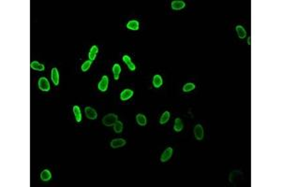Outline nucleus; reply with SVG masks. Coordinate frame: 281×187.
Masks as SVG:
<instances>
[{
  "instance_id": "obj_1",
  "label": "nucleus",
  "mask_w": 281,
  "mask_h": 187,
  "mask_svg": "<svg viewBox=\"0 0 281 187\" xmlns=\"http://www.w3.org/2000/svg\"><path fill=\"white\" fill-rule=\"evenodd\" d=\"M117 121H118V118L116 115L113 113L107 114L106 116H104L103 119H102V123H103V125L106 126H112L115 124Z\"/></svg>"
},
{
  "instance_id": "obj_2",
  "label": "nucleus",
  "mask_w": 281,
  "mask_h": 187,
  "mask_svg": "<svg viewBox=\"0 0 281 187\" xmlns=\"http://www.w3.org/2000/svg\"><path fill=\"white\" fill-rule=\"evenodd\" d=\"M38 87L39 89L41 91H44V92H48L50 90V84H49V82L48 79L46 78L42 77L38 79Z\"/></svg>"
},
{
  "instance_id": "obj_3",
  "label": "nucleus",
  "mask_w": 281,
  "mask_h": 187,
  "mask_svg": "<svg viewBox=\"0 0 281 187\" xmlns=\"http://www.w3.org/2000/svg\"><path fill=\"white\" fill-rule=\"evenodd\" d=\"M194 135L198 140H201L203 138V128L201 125H197L194 127Z\"/></svg>"
},
{
  "instance_id": "obj_4",
  "label": "nucleus",
  "mask_w": 281,
  "mask_h": 187,
  "mask_svg": "<svg viewBox=\"0 0 281 187\" xmlns=\"http://www.w3.org/2000/svg\"><path fill=\"white\" fill-rule=\"evenodd\" d=\"M172 148L169 147V148L166 149L164 151V153H162V155L160 157V161L161 162H167L169 159L172 157Z\"/></svg>"
},
{
  "instance_id": "obj_5",
  "label": "nucleus",
  "mask_w": 281,
  "mask_h": 187,
  "mask_svg": "<svg viewBox=\"0 0 281 187\" xmlns=\"http://www.w3.org/2000/svg\"><path fill=\"white\" fill-rule=\"evenodd\" d=\"M108 83H109V79L107 76H103L101 79V81L98 83V89H100L101 92H105L108 88Z\"/></svg>"
},
{
  "instance_id": "obj_6",
  "label": "nucleus",
  "mask_w": 281,
  "mask_h": 187,
  "mask_svg": "<svg viewBox=\"0 0 281 187\" xmlns=\"http://www.w3.org/2000/svg\"><path fill=\"white\" fill-rule=\"evenodd\" d=\"M85 111L86 117H87L88 119H91V120H95V119L98 117V114L96 112V110L91 108V107H86Z\"/></svg>"
},
{
  "instance_id": "obj_7",
  "label": "nucleus",
  "mask_w": 281,
  "mask_h": 187,
  "mask_svg": "<svg viewBox=\"0 0 281 187\" xmlns=\"http://www.w3.org/2000/svg\"><path fill=\"white\" fill-rule=\"evenodd\" d=\"M126 144V140L123 138H115L111 141V147L112 148H119V147H123Z\"/></svg>"
},
{
  "instance_id": "obj_8",
  "label": "nucleus",
  "mask_w": 281,
  "mask_h": 187,
  "mask_svg": "<svg viewBox=\"0 0 281 187\" xmlns=\"http://www.w3.org/2000/svg\"><path fill=\"white\" fill-rule=\"evenodd\" d=\"M133 91L132 90H130V89H126L124 90L123 92L121 93L120 95V98H121V100H123V101H126V100H128V99H129L130 97H132L133 95Z\"/></svg>"
},
{
  "instance_id": "obj_9",
  "label": "nucleus",
  "mask_w": 281,
  "mask_h": 187,
  "mask_svg": "<svg viewBox=\"0 0 281 187\" xmlns=\"http://www.w3.org/2000/svg\"><path fill=\"white\" fill-rule=\"evenodd\" d=\"M51 77H52V81H53L54 84V85H58V83H59V73H58L57 68L54 67V68L52 69V72H51Z\"/></svg>"
},
{
  "instance_id": "obj_10",
  "label": "nucleus",
  "mask_w": 281,
  "mask_h": 187,
  "mask_svg": "<svg viewBox=\"0 0 281 187\" xmlns=\"http://www.w3.org/2000/svg\"><path fill=\"white\" fill-rule=\"evenodd\" d=\"M185 6H186V4L184 1H178V0H176V1L172 2V9L175 10H179L184 9Z\"/></svg>"
},
{
  "instance_id": "obj_11",
  "label": "nucleus",
  "mask_w": 281,
  "mask_h": 187,
  "mask_svg": "<svg viewBox=\"0 0 281 187\" xmlns=\"http://www.w3.org/2000/svg\"><path fill=\"white\" fill-rule=\"evenodd\" d=\"M123 61L126 64V66H128V68L130 70L133 71V70L136 69L135 65H134V64L131 62V60H130V57L128 56V55H124V56H123Z\"/></svg>"
},
{
  "instance_id": "obj_12",
  "label": "nucleus",
  "mask_w": 281,
  "mask_h": 187,
  "mask_svg": "<svg viewBox=\"0 0 281 187\" xmlns=\"http://www.w3.org/2000/svg\"><path fill=\"white\" fill-rule=\"evenodd\" d=\"M30 66H31V68L34 69V70H37V71H43V70H44V68H45L44 66L41 65V64H39L37 61L31 62Z\"/></svg>"
},
{
  "instance_id": "obj_13",
  "label": "nucleus",
  "mask_w": 281,
  "mask_h": 187,
  "mask_svg": "<svg viewBox=\"0 0 281 187\" xmlns=\"http://www.w3.org/2000/svg\"><path fill=\"white\" fill-rule=\"evenodd\" d=\"M51 178H52V174H51L48 169H44L41 173V179L43 182H48L51 180Z\"/></svg>"
},
{
  "instance_id": "obj_14",
  "label": "nucleus",
  "mask_w": 281,
  "mask_h": 187,
  "mask_svg": "<svg viewBox=\"0 0 281 187\" xmlns=\"http://www.w3.org/2000/svg\"><path fill=\"white\" fill-rule=\"evenodd\" d=\"M235 29H236V32H237V34H238V37L240 38H245L247 37V32H246V30H245V28L243 26L237 25L235 27Z\"/></svg>"
},
{
  "instance_id": "obj_15",
  "label": "nucleus",
  "mask_w": 281,
  "mask_h": 187,
  "mask_svg": "<svg viewBox=\"0 0 281 187\" xmlns=\"http://www.w3.org/2000/svg\"><path fill=\"white\" fill-rule=\"evenodd\" d=\"M162 79L160 77V75H155L153 78V85L154 87H156V88H158V87H160L162 85Z\"/></svg>"
},
{
  "instance_id": "obj_16",
  "label": "nucleus",
  "mask_w": 281,
  "mask_h": 187,
  "mask_svg": "<svg viewBox=\"0 0 281 187\" xmlns=\"http://www.w3.org/2000/svg\"><path fill=\"white\" fill-rule=\"evenodd\" d=\"M98 48L97 46H93L92 48H91V50L89 51V54H88L89 60L90 61H94L95 60V58H96V55L98 53Z\"/></svg>"
},
{
  "instance_id": "obj_17",
  "label": "nucleus",
  "mask_w": 281,
  "mask_h": 187,
  "mask_svg": "<svg viewBox=\"0 0 281 187\" xmlns=\"http://www.w3.org/2000/svg\"><path fill=\"white\" fill-rule=\"evenodd\" d=\"M73 113L75 115V118H76V121L78 123H80L82 121V113H81V110L78 106L73 107Z\"/></svg>"
},
{
  "instance_id": "obj_18",
  "label": "nucleus",
  "mask_w": 281,
  "mask_h": 187,
  "mask_svg": "<svg viewBox=\"0 0 281 187\" xmlns=\"http://www.w3.org/2000/svg\"><path fill=\"white\" fill-rule=\"evenodd\" d=\"M113 75H114V79H119V74L121 72V66L118 65V64H114L113 66Z\"/></svg>"
},
{
  "instance_id": "obj_19",
  "label": "nucleus",
  "mask_w": 281,
  "mask_h": 187,
  "mask_svg": "<svg viewBox=\"0 0 281 187\" xmlns=\"http://www.w3.org/2000/svg\"><path fill=\"white\" fill-rule=\"evenodd\" d=\"M183 129V122L180 118H176L175 122V130L176 132H180Z\"/></svg>"
},
{
  "instance_id": "obj_20",
  "label": "nucleus",
  "mask_w": 281,
  "mask_h": 187,
  "mask_svg": "<svg viewBox=\"0 0 281 187\" xmlns=\"http://www.w3.org/2000/svg\"><path fill=\"white\" fill-rule=\"evenodd\" d=\"M126 27L130 30H138L139 29V23H138V21H129L126 25Z\"/></svg>"
},
{
  "instance_id": "obj_21",
  "label": "nucleus",
  "mask_w": 281,
  "mask_h": 187,
  "mask_svg": "<svg viewBox=\"0 0 281 187\" xmlns=\"http://www.w3.org/2000/svg\"><path fill=\"white\" fill-rule=\"evenodd\" d=\"M136 121H137L138 124H139L140 125H142V126H144V125H146V117L144 116V114H141V113L138 114L136 116Z\"/></svg>"
},
{
  "instance_id": "obj_22",
  "label": "nucleus",
  "mask_w": 281,
  "mask_h": 187,
  "mask_svg": "<svg viewBox=\"0 0 281 187\" xmlns=\"http://www.w3.org/2000/svg\"><path fill=\"white\" fill-rule=\"evenodd\" d=\"M169 119H170V112H169V111H165V112L162 114L159 123L161 125H164L169 121Z\"/></svg>"
},
{
  "instance_id": "obj_23",
  "label": "nucleus",
  "mask_w": 281,
  "mask_h": 187,
  "mask_svg": "<svg viewBox=\"0 0 281 187\" xmlns=\"http://www.w3.org/2000/svg\"><path fill=\"white\" fill-rule=\"evenodd\" d=\"M113 129L116 133H121L123 130V124L120 121H117L115 124L113 125Z\"/></svg>"
},
{
  "instance_id": "obj_24",
  "label": "nucleus",
  "mask_w": 281,
  "mask_h": 187,
  "mask_svg": "<svg viewBox=\"0 0 281 187\" xmlns=\"http://www.w3.org/2000/svg\"><path fill=\"white\" fill-rule=\"evenodd\" d=\"M195 89V85L193 84V83H187V84H185L183 87V91L184 92H190V91Z\"/></svg>"
},
{
  "instance_id": "obj_25",
  "label": "nucleus",
  "mask_w": 281,
  "mask_h": 187,
  "mask_svg": "<svg viewBox=\"0 0 281 187\" xmlns=\"http://www.w3.org/2000/svg\"><path fill=\"white\" fill-rule=\"evenodd\" d=\"M91 64H92V61H85L84 64H82V71H84V72H85V71H87L88 68L91 66Z\"/></svg>"
},
{
  "instance_id": "obj_26",
  "label": "nucleus",
  "mask_w": 281,
  "mask_h": 187,
  "mask_svg": "<svg viewBox=\"0 0 281 187\" xmlns=\"http://www.w3.org/2000/svg\"><path fill=\"white\" fill-rule=\"evenodd\" d=\"M247 44H248V45H250V44H251V38H247Z\"/></svg>"
}]
</instances>
